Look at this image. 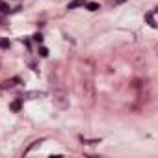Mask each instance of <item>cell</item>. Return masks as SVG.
<instances>
[{
    "label": "cell",
    "instance_id": "1",
    "mask_svg": "<svg viewBox=\"0 0 158 158\" xmlns=\"http://www.w3.org/2000/svg\"><path fill=\"white\" fill-rule=\"evenodd\" d=\"M52 102H54V106H58L60 110H65V108H69V95H67L65 89H54Z\"/></svg>",
    "mask_w": 158,
    "mask_h": 158
},
{
    "label": "cell",
    "instance_id": "2",
    "mask_svg": "<svg viewBox=\"0 0 158 158\" xmlns=\"http://www.w3.org/2000/svg\"><path fill=\"white\" fill-rule=\"evenodd\" d=\"M82 95H84V99H87L89 102L95 99V84H93L91 78L82 80Z\"/></svg>",
    "mask_w": 158,
    "mask_h": 158
},
{
    "label": "cell",
    "instance_id": "3",
    "mask_svg": "<svg viewBox=\"0 0 158 158\" xmlns=\"http://www.w3.org/2000/svg\"><path fill=\"white\" fill-rule=\"evenodd\" d=\"M154 13H156V9H153L151 13H147L145 15V19H147V23H149V26L151 28H156V20H154Z\"/></svg>",
    "mask_w": 158,
    "mask_h": 158
},
{
    "label": "cell",
    "instance_id": "4",
    "mask_svg": "<svg viewBox=\"0 0 158 158\" xmlns=\"http://www.w3.org/2000/svg\"><path fill=\"white\" fill-rule=\"evenodd\" d=\"M20 106H23V99H15V100L9 104V110H11V112H19Z\"/></svg>",
    "mask_w": 158,
    "mask_h": 158
},
{
    "label": "cell",
    "instance_id": "5",
    "mask_svg": "<svg viewBox=\"0 0 158 158\" xmlns=\"http://www.w3.org/2000/svg\"><path fill=\"white\" fill-rule=\"evenodd\" d=\"M82 6H86L84 0H73V2H69L67 9H76V8H82Z\"/></svg>",
    "mask_w": 158,
    "mask_h": 158
},
{
    "label": "cell",
    "instance_id": "6",
    "mask_svg": "<svg viewBox=\"0 0 158 158\" xmlns=\"http://www.w3.org/2000/svg\"><path fill=\"white\" fill-rule=\"evenodd\" d=\"M19 82V78H11V80H6V82H2V87L4 89H9V87H13Z\"/></svg>",
    "mask_w": 158,
    "mask_h": 158
},
{
    "label": "cell",
    "instance_id": "7",
    "mask_svg": "<svg viewBox=\"0 0 158 158\" xmlns=\"http://www.w3.org/2000/svg\"><path fill=\"white\" fill-rule=\"evenodd\" d=\"M86 8H87L89 11H97V9H100V6H99L97 2H86Z\"/></svg>",
    "mask_w": 158,
    "mask_h": 158
},
{
    "label": "cell",
    "instance_id": "8",
    "mask_svg": "<svg viewBox=\"0 0 158 158\" xmlns=\"http://www.w3.org/2000/svg\"><path fill=\"white\" fill-rule=\"evenodd\" d=\"M0 49H2V50L9 49V39H6V37H0Z\"/></svg>",
    "mask_w": 158,
    "mask_h": 158
},
{
    "label": "cell",
    "instance_id": "9",
    "mask_svg": "<svg viewBox=\"0 0 158 158\" xmlns=\"http://www.w3.org/2000/svg\"><path fill=\"white\" fill-rule=\"evenodd\" d=\"M0 13H9V6L4 0H0Z\"/></svg>",
    "mask_w": 158,
    "mask_h": 158
},
{
    "label": "cell",
    "instance_id": "10",
    "mask_svg": "<svg viewBox=\"0 0 158 158\" xmlns=\"http://www.w3.org/2000/svg\"><path fill=\"white\" fill-rule=\"evenodd\" d=\"M41 143H43V140H37V141H33V143H32V145H30L28 149H26V151H24V154H28V153H30V151H32V149H36L37 145H41Z\"/></svg>",
    "mask_w": 158,
    "mask_h": 158
},
{
    "label": "cell",
    "instance_id": "11",
    "mask_svg": "<svg viewBox=\"0 0 158 158\" xmlns=\"http://www.w3.org/2000/svg\"><path fill=\"white\" fill-rule=\"evenodd\" d=\"M39 56L47 58V56H49V49H47V47H41V49H39Z\"/></svg>",
    "mask_w": 158,
    "mask_h": 158
},
{
    "label": "cell",
    "instance_id": "12",
    "mask_svg": "<svg viewBox=\"0 0 158 158\" xmlns=\"http://www.w3.org/2000/svg\"><path fill=\"white\" fill-rule=\"evenodd\" d=\"M123 2H127V0H112L110 4H112V6H119V4H123Z\"/></svg>",
    "mask_w": 158,
    "mask_h": 158
},
{
    "label": "cell",
    "instance_id": "13",
    "mask_svg": "<svg viewBox=\"0 0 158 158\" xmlns=\"http://www.w3.org/2000/svg\"><path fill=\"white\" fill-rule=\"evenodd\" d=\"M33 39H36V41H37V43H41V41H43V37H41V36H39V33H37V36H33Z\"/></svg>",
    "mask_w": 158,
    "mask_h": 158
},
{
    "label": "cell",
    "instance_id": "14",
    "mask_svg": "<svg viewBox=\"0 0 158 158\" xmlns=\"http://www.w3.org/2000/svg\"><path fill=\"white\" fill-rule=\"evenodd\" d=\"M2 24H4V19H2V17H0V26H2Z\"/></svg>",
    "mask_w": 158,
    "mask_h": 158
}]
</instances>
